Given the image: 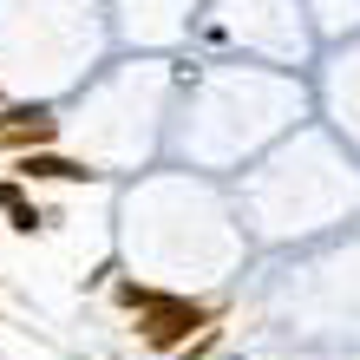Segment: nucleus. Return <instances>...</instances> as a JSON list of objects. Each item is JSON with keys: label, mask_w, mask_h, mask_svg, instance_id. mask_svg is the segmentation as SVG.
<instances>
[{"label": "nucleus", "mask_w": 360, "mask_h": 360, "mask_svg": "<svg viewBox=\"0 0 360 360\" xmlns=\"http://www.w3.org/2000/svg\"><path fill=\"white\" fill-rule=\"evenodd\" d=\"M53 138H59L53 105H0V158L53 151Z\"/></svg>", "instance_id": "f03ea898"}, {"label": "nucleus", "mask_w": 360, "mask_h": 360, "mask_svg": "<svg viewBox=\"0 0 360 360\" xmlns=\"http://www.w3.org/2000/svg\"><path fill=\"white\" fill-rule=\"evenodd\" d=\"M0 217H7L13 236H33V229H46V217H39V203L27 197V184H20V177H0Z\"/></svg>", "instance_id": "20e7f679"}, {"label": "nucleus", "mask_w": 360, "mask_h": 360, "mask_svg": "<svg viewBox=\"0 0 360 360\" xmlns=\"http://www.w3.org/2000/svg\"><path fill=\"white\" fill-rule=\"evenodd\" d=\"M13 171H20V184H92L98 177L92 164L59 158V151H27V158H13Z\"/></svg>", "instance_id": "7ed1b4c3"}, {"label": "nucleus", "mask_w": 360, "mask_h": 360, "mask_svg": "<svg viewBox=\"0 0 360 360\" xmlns=\"http://www.w3.org/2000/svg\"><path fill=\"white\" fill-rule=\"evenodd\" d=\"M217 302H190V295H158L151 308L138 314V341L151 347V354H184L197 334L217 328Z\"/></svg>", "instance_id": "f257e3e1"}, {"label": "nucleus", "mask_w": 360, "mask_h": 360, "mask_svg": "<svg viewBox=\"0 0 360 360\" xmlns=\"http://www.w3.org/2000/svg\"><path fill=\"white\" fill-rule=\"evenodd\" d=\"M112 302H118V308H131V314H144V308L158 302V288H144V282H112Z\"/></svg>", "instance_id": "39448f33"}]
</instances>
